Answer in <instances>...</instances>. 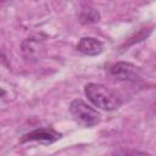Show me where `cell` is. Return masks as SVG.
Wrapping results in <instances>:
<instances>
[{
    "label": "cell",
    "instance_id": "1",
    "mask_svg": "<svg viewBox=\"0 0 156 156\" xmlns=\"http://www.w3.org/2000/svg\"><path fill=\"white\" fill-rule=\"evenodd\" d=\"M84 93L88 100L100 110L113 111L121 106L119 98L102 84L89 83L84 87Z\"/></svg>",
    "mask_w": 156,
    "mask_h": 156
},
{
    "label": "cell",
    "instance_id": "2",
    "mask_svg": "<svg viewBox=\"0 0 156 156\" xmlns=\"http://www.w3.org/2000/svg\"><path fill=\"white\" fill-rule=\"evenodd\" d=\"M69 112L74 121L82 127L90 128L100 122V115L83 100L76 99L69 105Z\"/></svg>",
    "mask_w": 156,
    "mask_h": 156
},
{
    "label": "cell",
    "instance_id": "3",
    "mask_svg": "<svg viewBox=\"0 0 156 156\" xmlns=\"http://www.w3.org/2000/svg\"><path fill=\"white\" fill-rule=\"evenodd\" d=\"M108 73L116 80H135L139 77V68L130 62H117L110 67Z\"/></svg>",
    "mask_w": 156,
    "mask_h": 156
},
{
    "label": "cell",
    "instance_id": "4",
    "mask_svg": "<svg viewBox=\"0 0 156 156\" xmlns=\"http://www.w3.org/2000/svg\"><path fill=\"white\" fill-rule=\"evenodd\" d=\"M62 135L60 133H57L56 130L51 129V128H39V129H34L27 134H24L21 139V143H27V141H38L41 144H52L55 141H57Z\"/></svg>",
    "mask_w": 156,
    "mask_h": 156
},
{
    "label": "cell",
    "instance_id": "5",
    "mask_svg": "<svg viewBox=\"0 0 156 156\" xmlns=\"http://www.w3.org/2000/svg\"><path fill=\"white\" fill-rule=\"evenodd\" d=\"M77 49L78 51H80L82 54L84 55H88V56H96L102 52L104 50V44L98 40L96 38H93V37H85V38H82L78 44H77Z\"/></svg>",
    "mask_w": 156,
    "mask_h": 156
},
{
    "label": "cell",
    "instance_id": "6",
    "mask_svg": "<svg viewBox=\"0 0 156 156\" xmlns=\"http://www.w3.org/2000/svg\"><path fill=\"white\" fill-rule=\"evenodd\" d=\"M100 18L99 12L93 9V7H85L82 10L80 15H79V21L83 24H90V23H95L98 22Z\"/></svg>",
    "mask_w": 156,
    "mask_h": 156
},
{
    "label": "cell",
    "instance_id": "7",
    "mask_svg": "<svg viewBox=\"0 0 156 156\" xmlns=\"http://www.w3.org/2000/svg\"><path fill=\"white\" fill-rule=\"evenodd\" d=\"M118 154H145L141 151H118Z\"/></svg>",
    "mask_w": 156,
    "mask_h": 156
},
{
    "label": "cell",
    "instance_id": "8",
    "mask_svg": "<svg viewBox=\"0 0 156 156\" xmlns=\"http://www.w3.org/2000/svg\"><path fill=\"white\" fill-rule=\"evenodd\" d=\"M2 1H4V0H2Z\"/></svg>",
    "mask_w": 156,
    "mask_h": 156
}]
</instances>
